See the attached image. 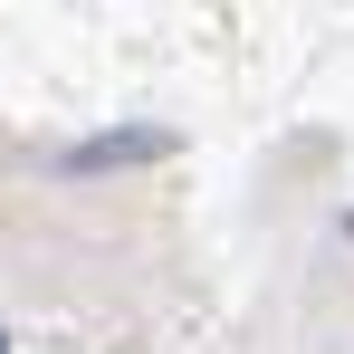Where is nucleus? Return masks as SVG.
Segmentation results:
<instances>
[{"mask_svg": "<svg viewBox=\"0 0 354 354\" xmlns=\"http://www.w3.org/2000/svg\"><path fill=\"white\" fill-rule=\"evenodd\" d=\"M58 163H67V173H134V163H173V134H163V124H106V134L67 144Z\"/></svg>", "mask_w": 354, "mask_h": 354, "instance_id": "obj_1", "label": "nucleus"}, {"mask_svg": "<svg viewBox=\"0 0 354 354\" xmlns=\"http://www.w3.org/2000/svg\"><path fill=\"white\" fill-rule=\"evenodd\" d=\"M0 354H10V335H0Z\"/></svg>", "mask_w": 354, "mask_h": 354, "instance_id": "obj_2", "label": "nucleus"}]
</instances>
